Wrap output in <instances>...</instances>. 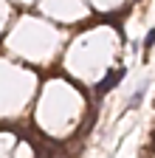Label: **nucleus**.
Listing matches in <instances>:
<instances>
[{"instance_id":"1","label":"nucleus","mask_w":155,"mask_h":158,"mask_svg":"<svg viewBox=\"0 0 155 158\" xmlns=\"http://www.w3.org/2000/svg\"><path fill=\"white\" fill-rule=\"evenodd\" d=\"M119 79H121V71H110V73L102 79V82H99V88H96V90H99V93H107L116 82H119Z\"/></svg>"},{"instance_id":"2","label":"nucleus","mask_w":155,"mask_h":158,"mask_svg":"<svg viewBox=\"0 0 155 158\" xmlns=\"http://www.w3.org/2000/svg\"><path fill=\"white\" fill-rule=\"evenodd\" d=\"M152 45H155V28H152V31L147 34V40H144V48H147V51H149Z\"/></svg>"}]
</instances>
